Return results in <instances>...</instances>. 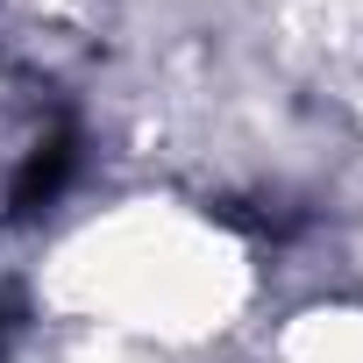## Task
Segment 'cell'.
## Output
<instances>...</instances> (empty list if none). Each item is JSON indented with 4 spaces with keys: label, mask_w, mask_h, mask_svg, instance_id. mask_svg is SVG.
I'll return each instance as SVG.
<instances>
[{
    "label": "cell",
    "mask_w": 363,
    "mask_h": 363,
    "mask_svg": "<svg viewBox=\"0 0 363 363\" xmlns=\"http://www.w3.org/2000/svg\"><path fill=\"white\" fill-rule=\"evenodd\" d=\"M72 171H79V128H72V121H57L50 135H36V143H29L22 171L8 178V214H43V207L72 186Z\"/></svg>",
    "instance_id": "obj_1"
},
{
    "label": "cell",
    "mask_w": 363,
    "mask_h": 363,
    "mask_svg": "<svg viewBox=\"0 0 363 363\" xmlns=\"http://www.w3.org/2000/svg\"><path fill=\"white\" fill-rule=\"evenodd\" d=\"M8 335H15V313H8V299H0V356H8Z\"/></svg>",
    "instance_id": "obj_2"
}]
</instances>
